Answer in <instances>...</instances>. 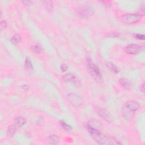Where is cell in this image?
<instances>
[{
    "instance_id": "obj_1",
    "label": "cell",
    "mask_w": 145,
    "mask_h": 145,
    "mask_svg": "<svg viewBox=\"0 0 145 145\" xmlns=\"http://www.w3.org/2000/svg\"><path fill=\"white\" fill-rule=\"evenodd\" d=\"M140 105L134 101H128L124 104L122 108V114L126 119H130L134 116V113L138 110Z\"/></svg>"
},
{
    "instance_id": "obj_2",
    "label": "cell",
    "mask_w": 145,
    "mask_h": 145,
    "mask_svg": "<svg viewBox=\"0 0 145 145\" xmlns=\"http://www.w3.org/2000/svg\"><path fill=\"white\" fill-rule=\"evenodd\" d=\"M92 138L97 143L100 144H119L120 142L117 141L115 138L111 137H107L102 133L99 132L95 134L92 135Z\"/></svg>"
},
{
    "instance_id": "obj_3",
    "label": "cell",
    "mask_w": 145,
    "mask_h": 145,
    "mask_svg": "<svg viewBox=\"0 0 145 145\" xmlns=\"http://www.w3.org/2000/svg\"><path fill=\"white\" fill-rule=\"evenodd\" d=\"M87 67H88V70L90 75L96 81H101L102 79V77L98 67L93 62L91 59H87Z\"/></svg>"
},
{
    "instance_id": "obj_4",
    "label": "cell",
    "mask_w": 145,
    "mask_h": 145,
    "mask_svg": "<svg viewBox=\"0 0 145 145\" xmlns=\"http://www.w3.org/2000/svg\"><path fill=\"white\" fill-rule=\"evenodd\" d=\"M141 19V16L138 14H124L121 18V21L127 25L134 24L139 22Z\"/></svg>"
},
{
    "instance_id": "obj_5",
    "label": "cell",
    "mask_w": 145,
    "mask_h": 145,
    "mask_svg": "<svg viewBox=\"0 0 145 145\" xmlns=\"http://www.w3.org/2000/svg\"><path fill=\"white\" fill-rule=\"evenodd\" d=\"M77 13L82 18H87L94 14V10L90 6H83L77 9Z\"/></svg>"
},
{
    "instance_id": "obj_6",
    "label": "cell",
    "mask_w": 145,
    "mask_h": 145,
    "mask_svg": "<svg viewBox=\"0 0 145 145\" xmlns=\"http://www.w3.org/2000/svg\"><path fill=\"white\" fill-rule=\"evenodd\" d=\"M142 50V47L138 44H132L128 45L125 48V52L130 55H136L139 53Z\"/></svg>"
},
{
    "instance_id": "obj_7",
    "label": "cell",
    "mask_w": 145,
    "mask_h": 145,
    "mask_svg": "<svg viewBox=\"0 0 145 145\" xmlns=\"http://www.w3.org/2000/svg\"><path fill=\"white\" fill-rule=\"evenodd\" d=\"M69 100L73 106L78 107L82 104V99L78 95L74 94H70L68 95Z\"/></svg>"
},
{
    "instance_id": "obj_8",
    "label": "cell",
    "mask_w": 145,
    "mask_h": 145,
    "mask_svg": "<svg viewBox=\"0 0 145 145\" xmlns=\"http://www.w3.org/2000/svg\"><path fill=\"white\" fill-rule=\"evenodd\" d=\"M98 114L101 117H102L103 119H104L106 121H107V122L112 123L113 121L112 116L111 115V114L109 113V112H108L107 110L103 109H100L99 111Z\"/></svg>"
},
{
    "instance_id": "obj_9",
    "label": "cell",
    "mask_w": 145,
    "mask_h": 145,
    "mask_svg": "<svg viewBox=\"0 0 145 145\" xmlns=\"http://www.w3.org/2000/svg\"><path fill=\"white\" fill-rule=\"evenodd\" d=\"M119 83L120 86L126 90H130L131 87V83L128 79L126 78H121L119 80Z\"/></svg>"
},
{
    "instance_id": "obj_10",
    "label": "cell",
    "mask_w": 145,
    "mask_h": 145,
    "mask_svg": "<svg viewBox=\"0 0 145 145\" xmlns=\"http://www.w3.org/2000/svg\"><path fill=\"white\" fill-rule=\"evenodd\" d=\"M63 79L66 82H72L74 83H78V80L77 79L76 77L74 76L72 74H66L64 75L63 77Z\"/></svg>"
},
{
    "instance_id": "obj_11",
    "label": "cell",
    "mask_w": 145,
    "mask_h": 145,
    "mask_svg": "<svg viewBox=\"0 0 145 145\" xmlns=\"http://www.w3.org/2000/svg\"><path fill=\"white\" fill-rule=\"evenodd\" d=\"M26 120L24 117H16L15 119V125L18 126L19 127H21L23 125H24L26 124Z\"/></svg>"
},
{
    "instance_id": "obj_12",
    "label": "cell",
    "mask_w": 145,
    "mask_h": 145,
    "mask_svg": "<svg viewBox=\"0 0 145 145\" xmlns=\"http://www.w3.org/2000/svg\"><path fill=\"white\" fill-rule=\"evenodd\" d=\"M48 141L50 144H57L59 142V138L56 135H51L49 136Z\"/></svg>"
},
{
    "instance_id": "obj_13",
    "label": "cell",
    "mask_w": 145,
    "mask_h": 145,
    "mask_svg": "<svg viewBox=\"0 0 145 145\" xmlns=\"http://www.w3.org/2000/svg\"><path fill=\"white\" fill-rule=\"evenodd\" d=\"M25 67L26 70L28 71H31L32 69V65L31 60L28 58V57H27L26 60H25Z\"/></svg>"
},
{
    "instance_id": "obj_14",
    "label": "cell",
    "mask_w": 145,
    "mask_h": 145,
    "mask_svg": "<svg viewBox=\"0 0 145 145\" xmlns=\"http://www.w3.org/2000/svg\"><path fill=\"white\" fill-rule=\"evenodd\" d=\"M43 3L45 8L49 12H51L53 10V3L51 1H45Z\"/></svg>"
},
{
    "instance_id": "obj_15",
    "label": "cell",
    "mask_w": 145,
    "mask_h": 145,
    "mask_svg": "<svg viewBox=\"0 0 145 145\" xmlns=\"http://www.w3.org/2000/svg\"><path fill=\"white\" fill-rule=\"evenodd\" d=\"M107 66H108V68H109V69H111L114 73H119V69H118V67L116 65H114L113 63H111V62H108L107 63Z\"/></svg>"
},
{
    "instance_id": "obj_16",
    "label": "cell",
    "mask_w": 145,
    "mask_h": 145,
    "mask_svg": "<svg viewBox=\"0 0 145 145\" xmlns=\"http://www.w3.org/2000/svg\"><path fill=\"white\" fill-rule=\"evenodd\" d=\"M16 131V126L15 125H11L10 126L8 130V135L9 137H12Z\"/></svg>"
},
{
    "instance_id": "obj_17",
    "label": "cell",
    "mask_w": 145,
    "mask_h": 145,
    "mask_svg": "<svg viewBox=\"0 0 145 145\" xmlns=\"http://www.w3.org/2000/svg\"><path fill=\"white\" fill-rule=\"evenodd\" d=\"M21 41V38L19 35L15 34L11 39V42L14 44H18Z\"/></svg>"
},
{
    "instance_id": "obj_18",
    "label": "cell",
    "mask_w": 145,
    "mask_h": 145,
    "mask_svg": "<svg viewBox=\"0 0 145 145\" xmlns=\"http://www.w3.org/2000/svg\"><path fill=\"white\" fill-rule=\"evenodd\" d=\"M31 49L33 52L36 53H41L43 51V49L42 47L39 45H34L31 47Z\"/></svg>"
},
{
    "instance_id": "obj_19",
    "label": "cell",
    "mask_w": 145,
    "mask_h": 145,
    "mask_svg": "<svg viewBox=\"0 0 145 145\" xmlns=\"http://www.w3.org/2000/svg\"><path fill=\"white\" fill-rule=\"evenodd\" d=\"M60 122H61V125L63 129H65L66 130L70 131L71 130V129H72V128H71V127L69 125H67L66 123L64 122V121H61Z\"/></svg>"
},
{
    "instance_id": "obj_20",
    "label": "cell",
    "mask_w": 145,
    "mask_h": 145,
    "mask_svg": "<svg viewBox=\"0 0 145 145\" xmlns=\"http://www.w3.org/2000/svg\"><path fill=\"white\" fill-rule=\"evenodd\" d=\"M7 22L5 21H2L1 22V30H5L6 27H7Z\"/></svg>"
},
{
    "instance_id": "obj_21",
    "label": "cell",
    "mask_w": 145,
    "mask_h": 145,
    "mask_svg": "<svg viewBox=\"0 0 145 145\" xmlns=\"http://www.w3.org/2000/svg\"><path fill=\"white\" fill-rule=\"evenodd\" d=\"M61 70L63 72H66V71L67 69V66L66 64H65V63L62 64L61 66Z\"/></svg>"
},
{
    "instance_id": "obj_22",
    "label": "cell",
    "mask_w": 145,
    "mask_h": 145,
    "mask_svg": "<svg viewBox=\"0 0 145 145\" xmlns=\"http://www.w3.org/2000/svg\"><path fill=\"white\" fill-rule=\"evenodd\" d=\"M22 3L26 6H30L32 4V2L31 1H23Z\"/></svg>"
},
{
    "instance_id": "obj_23",
    "label": "cell",
    "mask_w": 145,
    "mask_h": 145,
    "mask_svg": "<svg viewBox=\"0 0 145 145\" xmlns=\"http://www.w3.org/2000/svg\"><path fill=\"white\" fill-rule=\"evenodd\" d=\"M136 37L138 39H141V40H144V36L143 35L137 34V35H136Z\"/></svg>"
},
{
    "instance_id": "obj_24",
    "label": "cell",
    "mask_w": 145,
    "mask_h": 145,
    "mask_svg": "<svg viewBox=\"0 0 145 145\" xmlns=\"http://www.w3.org/2000/svg\"><path fill=\"white\" fill-rule=\"evenodd\" d=\"M141 90L142 91V92H144V85L143 84V85H142L141 86Z\"/></svg>"
}]
</instances>
